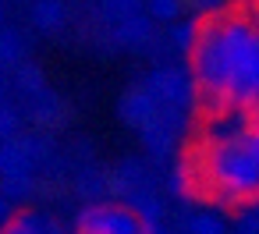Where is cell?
I'll list each match as a JSON object with an SVG mask.
<instances>
[{
  "label": "cell",
  "instance_id": "4",
  "mask_svg": "<svg viewBox=\"0 0 259 234\" xmlns=\"http://www.w3.org/2000/svg\"><path fill=\"white\" fill-rule=\"evenodd\" d=\"M78 234H142V220L132 206L117 202H93L75 220Z\"/></svg>",
  "mask_w": 259,
  "mask_h": 234
},
{
  "label": "cell",
  "instance_id": "14",
  "mask_svg": "<svg viewBox=\"0 0 259 234\" xmlns=\"http://www.w3.org/2000/svg\"><path fill=\"white\" fill-rule=\"evenodd\" d=\"M195 39H199V22H181V25L170 32V43H174L178 50H185V54H192Z\"/></svg>",
  "mask_w": 259,
  "mask_h": 234
},
{
  "label": "cell",
  "instance_id": "21",
  "mask_svg": "<svg viewBox=\"0 0 259 234\" xmlns=\"http://www.w3.org/2000/svg\"><path fill=\"white\" fill-rule=\"evenodd\" d=\"M18 142H22V149L29 153V160H32V163H36V160H43V156L50 153V142H47V138H18Z\"/></svg>",
  "mask_w": 259,
  "mask_h": 234
},
{
  "label": "cell",
  "instance_id": "5",
  "mask_svg": "<svg viewBox=\"0 0 259 234\" xmlns=\"http://www.w3.org/2000/svg\"><path fill=\"white\" fill-rule=\"evenodd\" d=\"M163 107H174V110H181V107H188L192 100H195V82H192V75H185V71H178V68H160L153 78H149V85H146Z\"/></svg>",
  "mask_w": 259,
  "mask_h": 234
},
{
  "label": "cell",
  "instance_id": "19",
  "mask_svg": "<svg viewBox=\"0 0 259 234\" xmlns=\"http://www.w3.org/2000/svg\"><path fill=\"white\" fill-rule=\"evenodd\" d=\"M188 230H192V234H224V223H220L217 216H192Z\"/></svg>",
  "mask_w": 259,
  "mask_h": 234
},
{
  "label": "cell",
  "instance_id": "16",
  "mask_svg": "<svg viewBox=\"0 0 259 234\" xmlns=\"http://www.w3.org/2000/svg\"><path fill=\"white\" fill-rule=\"evenodd\" d=\"M107 15H110L114 22L135 18V15H139V0H107Z\"/></svg>",
  "mask_w": 259,
  "mask_h": 234
},
{
  "label": "cell",
  "instance_id": "28",
  "mask_svg": "<svg viewBox=\"0 0 259 234\" xmlns=\"http://www.w3.org/2000/svg\"><path fill=\"white\" fill-rule=\"evenodd\" d=\"M142 234H163V227H160V220H156V223H142Z\"/></svg>",
  "mask_w": 259,
  "mask_h": 234
},
{
  "label": "cell",
  "instance_id": "7",
  "mask_svg": "<svg viewBox=\"0 0 259 234\" xmlns=\"http://www.w3.org/2000/svg\"><path fill=\"white\" fill-rule=\"evenodd\" d=\"M11 174H32V160L22 149V142L4 138V146H0V177H11Z\"/></svg>",
  "mask_w": 259,
  "mask_h": 234
},
{
  "label": "cell",
  "instance_id": "10",
  "mask_svg": "<svg viewBox=\"0 0 259 234\" xmlns=\"http://www.w3.org/2000/svg\"><path fill=\"white\" fill-rule=\"evenodd\" d=\"M32 18H36L39 29H61V22H64V4H61V0H39L36 11H32Z\"/></svg>",
  "mask_w": 259,
  "mask_h": 234
},
{
  "label": "cell",
  "instance_id": "25",
  "mask_svg": "<svg viewBox=\"0 0 259 234\" xmlns=\"http://www.w3.org/2000/svg\"><path fill=\"white\" fill-rule=\"evenodd\" d=\"M78 188H82V192H93V195H96V192L103 188V181H100V177H82V181H78Z\"/></svg>",
  "mask_w": 259,
  "mask_h": 234
},
{
  "label": "cell",
  "instance_id": "20",
  "mask_svg": "<svg viewBox=\"0 0 259 234\" xmlns=\"http://www.w3.org/2000/svg\"><path fill=\"white\" fill-rule=\"evenodd\" d=\"M18 110L15 107H0V138H11L15 131H18Z\"/></svg>",
  "mask_w": 259,
  "mask_h": 234
},
{
  "label": "cell",
  "instance_id": "30",
  "mask_svg": "<svg viewBox=\"0 0 259 234\" xmlns=\"http://www.w3.org/2000/svg\"><path fill=\"white\" fill-rule=\"evenodd\" d=\"M255 110H259V107H255Z\"/></svg>",
  "mask_w": 259,
  "mask_h": 234
},
{
  "label": "cell",
  "instance_id": "27",
  "mask_svg": "<svg viewBox=\"0 0 259 234\" xmlns=\"http://www.w3.org/2000/svg\"><path fill=\"white\" fill-rule=\"evenodd\" d=\"M192 4H195V8H199V11H202V8H206V11H213V8H217V4H220V0H192Z\"/></svg>",
  "mask_w": 259,
  "mask_h": 234
},
{
  "label": "cell",
  "instance_id": "29",
  "mask_svg": "<svg viewBox=\"0 0 259 234\" xmlns=\"http://www.w3.org/2000/svg\"><path fill=\"white\" fill-rule=\"evenodd\" d=\"M252 18H255V29H259V8H255V11H252Z\"/></svg>",
  "mask_w": 259,
  "mask_h": 234
},
{
  "label": "cell",
  "instance_id": "13",
  "mask_svg": "<svg viewBox=\"0 0 259 234\" xmlns=\"http://www.w3.org/2000/svg\"><path fill=\"white\" fill-rule=\"evenodd\" d=\"M32 192V174H11V177H0V195L4 199H25Z\"/></svg>",
  "mask_w": 259,
  "mask_h": 234
},
{
  "label": "cell",
  "instance_id": "15",
  "mask_svg": "<svg viewBox=\"0 0 259 234\" xmlns=\"http://www.w3.org/2000/svg\"><path fill=\"white\" fill-rule=\"evenodd\" d=\"M18 85H22L29 96H43V71L32 68V64H22V68H18Z\"/></svg>",
  "mask_w": 259,
  "mask_h": 234
},
{
  "label": "cell",
  "instance_id": "24",
  "mask_svg": "<svg viewBox=\"0 0 259 234\" xmlns=\"http://www.w3.org/2000/svg\"><path fill=\"white\" fill-rule=\"evenodd\" d=\"M248 142H252V149L259 153V110H255V117L248 121Z\"/></svg>",
  "mask_w": 259,
  "mask_h": 234
},
{
  "label": "cell",
  "instance_id": "3",
  "mask_svg": "<svg viewBox=\"0 0 259 234\" xmlns=\"http://www.w3.org/2000/svg\"><path fill=\"white\" fill-rule=\"evenodd\" d=\"M220 11L206 15L199 22V39L188 54V75L195 82V96L206 103V110L217 117L231 110L227 103V61H224V43H220Z\"/></svg>",
  "mask_w": 259,
  "mask_h": 234
},
{
  "label": "cell",
  "instance_id": "26",
  "mask_svg": "<svg viewBox=\"0 0 259 234\" xmlns=\"http://www.w3.org/2000/svg\"><path fill=\"white\" fill-rule=\"evenodd\" d=\"M11 216V206H8V199L4 195H0V227H4V220Z\"/></svg>",
  "mask_w": 259,
  "mask_h": 234
},
{
  "label": "cell",
  "instance_id": "8",
  "mask_svg": "<svg viewBox=\"0 0 259 234\" xmlns=\"http://www.w3.org/2000/svg\"><path fill=\"white\" fill-rule=\"evenodd\" d=\"M128 202H132V209L139 213V220H142V223H156V220L163 216L160 199H156L153 192H146V188H135V192L128 195Z\"/></svg>",
  "mask_w": 259,
  "mask_h": 234
},
{
  "label": "cell",
  "instance_id": "17",
  "mask_svg": "<svg viewBox=\"0 0 259 234\" xmlns=\"http://www.w3.org/2000/svg\"><path fill=\"white\" fill-rule=\"evenodd\" d=\"M18 54H22L18 36H15V32H0V64H11V61H18Z\"/></svg>",
  "mask_w": 259,
  "mask_h": 234
},
{
  "label": "cell",
  "instance_id": "6",
  "mask_svg": "<svg viewBox=\"0 0 259 234\" xmlns=\"http://www.w3.org/2000/svg\"><path fill=\"white\" fill-rule=\"evenodd\" d=\"M160 110H163V103L149 92V89H135V92H128L124 100H121V117H124V124H132V128H149L156 117H160Z\"/></svg>",
  "mask_w": 259,
  "mask_h": 234
},
{
  "label": "cell",
  "instance_id": "12",
  "mask_svg": "<svg viewBox=\"0 0 259 234\" xmlns=\"http://www.w3.org/2000/svg\"><path fill=\"white\" fill-rule=\"evenodd\" d=\"M170 188H174L178 195H192V192L199 188V177H195L192 160H185V163H178V167H174V174H170Z\"/></svg>",
  "mask_w": 259,
  "mask_h": 234
},
{
  "label": "cell",
  "instance_id": "11",
  "mask_svg": "<svg viewBox=\"0 0 259 234\" xmlns=\"http://www.w3.org/2000/svg\"><path fill=\"white\" fill-rule=\"evenodd\" d=\"M0 234H43V220L32 216V213H15V216L4 220Z\"/></svg>",
  "mask_w": 259,
  "mask_h": 234
},
{
  "label": "cell",
  "instance_id": "2",
  "mask_svg": "<svg viewBox=\"0 0 259 234\" xmlns=\"http://www.w3.org/2000/svg\"><path fill=\"white\" fill-rule=\"evenodd\" d=\"M220 43L227 61V103L231 110L259 107V29L252 11H220Z\"/></svg>",
  "mask_w": 259,
  "mask_h": 234
},
{
  "label": "cell",
  "instance_id": "22",
  "mask_svg": "<svg viewBox=\"0 0 259 234\" xmlns=\"http://www.w3.org/2000/svg\"><path fill=\"white\" fill-rule=\"evenodd\" d=\"M57 114H61V110H57V103H54V100H47V103H39V107H36V121H39V124H54V121H57Z\"/></svg>",
  "mask_w": 259,
  "mask_h": 234
},
{
  "label": "cell",
  "instance_id": "18",
  "mask_svg": "<svg viewBox=\"0 0 259 234\" xmlns=\"http://www.w3.org/2000/svg\"><path fill=\"white\" fill-rule=\"evenodd\" d=\"M149 11H153V18L174 22V18H178V11H181V0H149Z\"/></svg>",
  "mask_w": 259,
  "mask_h": 234
},
{
  "label": "cell",
  "instance_id": "9",
  "mask_svg": "<svg viewBox=\"0 0 259 234\" xmlns=\"http://www.w3.org/2000/svg\"><path fill=\"white\" fill-rule=\"evenodd\" d=\"M149 39V22L146 18H124V22H117V43H124V46H142Z\"/></svg>",
  "mask_w": 259,
  "mask_h": 234
},
{
  "label": "cell",
  "instance_id": "1",
  "mask_svg": "<svg viewBox=\"0 0 259 234\" xmlns=\"http://www.w3.org/2000/svg\"><path fill=\"white\" fill-rule=\"evenodd\" d=\"M199 188L209 192L220 206H238L259 199V153L248 142V124H227L213 117L199 153L192 156Z\"/></svg>",
  "mask_w": 259,
  "mask_h": 234
},
{
  "label": "cell",
  "instance_id": "23",
  "mask_svg": "<svg viewBox=\"0 0 259 234\" xmlns=\"http://www.w3.org/2000/svg\"><path fill=\"white\" fill-rule=\"evenodd\" d=\"M241 234H259V213L241 216Z\"/></svg>",
  "mask_w": 259,
  "mask_h": 234
}]
</instances>
